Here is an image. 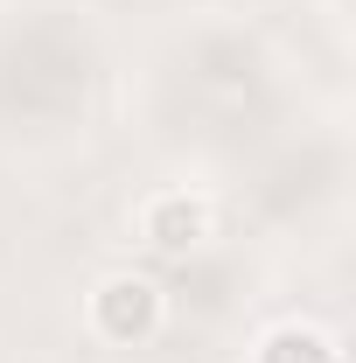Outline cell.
I'll return each mask as SVG.
<instances>
[{"label": "cell", "mask_w": 356, "mask_h": 363, "mask_svg": "<svg viewBox=\"0 0 356 363\" xmlns=\"http://www.w3.org/2000/svg\"><path fill=\"white\" fill-rule=\"evenodd\" d=\"M91 328L105 342H147L161 328V286L140 279V272H112L98 294H91Z\"/></svg>", "instance_id": "6da1fadb"}, {"label": "cell", "mask_w": 356, "mask_h": 363, "mask_svg": "<svg viewBox=\"0 0 356 363\" xmlns=\"http://www.w3.org/2000/svg\"><path fill=\"white\" fill-rule=\"evenodd\" d=\"M140 224H147V245H154V252H196V245L210 238V203L175 189V196H154Z\"/></svg>", "instance_id": "7a4b0ae2"}, {"label": "cell", "mask_w": 356, "mask_h": 363, "mask_svg": "<svg viewBox=\"0 0 356 363\" xmlns=\"http://www.w3.org/2000/svg\"><path fill=\"white\" fill-rule=\"evenodd\" d=\"M259 363H335V342L321 328H272Z\"/></svg>", "instance_id": "3957f363"}]
</instances>
